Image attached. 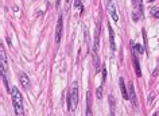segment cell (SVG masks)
Returning <instances> with one entry per match:
<instances>
[{
    "label": "cell",
    "instance_id": "44dd1931",
    "mask_svg": "<svg viewBox=\"0 0 159 116\" xmlns=\"http://www.w3.org/2000/svg\"><path fill=\"white\" fill-rule=\"evenodd\" d=\"M108 1H111V0H108Z\"/></svg>",
    "mask_w": 159,
    "mask_h": 116
},
{
    "label": "cell",
    "instance_id": "5bb4252c",
    "mask_svg": "<svg viewBox=\"0 0 159 116\" xmlns=\"http://www.w3.org/2000/svg\"><path fill=\"white\" fill-rule=\"evenodd\" d=\"M86 116H92V111H90V105H86Z\"/></svg>",
    "mask_w": 159,
    "mask_h": 116
},
{
    "label": "cell",
    "instance_id": "7a4b0ae2",
    "mask_svg": "<svg viewBox=\"0 0 159 116\" xmlns=\"http://www.w3.org/2000/svg\"><path fill=\"white\" fill-rule=\"evenodd\" d=\"M77 103H78V82L74 81L73 85H71L70 92H69V96H68V107H69V109H70V111H76Z\"/></svg>",
    "mask_w": 159,
    "mask_h": 116
},
{
    "label": "cell",
    "instance_id": "e0dca14e",
    "mask_svg": "<svg viewBox=\"0 0 159 116\" xmlns=\"http://www.w3.org/2000/svg\"><path fill=\"white\" fill-rule=\"evenodd\" d=\"M59 5H61V0H55V8L57 10L59 8Z\"/></svg>",
    "mask_w": 159,
    "mask_h": 116
},
{
    "label": "cell",
    "instance_id": "30bf717a",
    "mask_svg": "<svg viewBox=\"0 0 159 116\" xmlns=\"http://www.w3.org/2000/svg\"><path fill=\"white\" fill-rule=\"evenodd\" d=\"M134 68H135V72H136V76L138 77H141V70H140V66H139V59L134 58Z\"/></svg>",
    "mask_w": 159,
    "mask_h": 116
},
{
    "label": "cell",
    "instance_id": "d6986e66",
    "mask_svg": "<svg viewBox=\"0 0 159 116\" xmlns=\"http://www.w3.org/2000/svg\"><path fill=\"white\" fill-rule=\"evenodd\" d=\"M154 116H159V112H155V114H154Z\"/></svg>",
    "mask_w": 159,
    "mask_h": 116
},
{
    "label": "cell",
    "instance_id": "7c38bea8",
    "mask_svg": "<svg viewBox=\"0 0 159 116\" xmlns=\"http://www.w3.org/2000/svg\"><path fill=\"white\" fill-rule=\"evenodd\" d=\"M135 47H136V50H138V53H139V54L144 53V49H143V46H141V45H135Z\"/></svg>",
    "mask_w": 159,
    "mask_h": 116
},
{
    "label": "cell",
    "instance_id": "52a82bcc",
    "mask_svg": "<svg viewBox=\"0 0 159 116\" xmlns=\"http://www.w3.org/2000/svg\"><path fill=\"white\" fill-rule=\"evenodd\" d=\"M19 77H20V82H22L23 88H24L26 91H28V89H30V80H28V76L26 73H20Z\"/></svg>",
    "mask_w": 159,
    "mask_h": 116
},
{
    "label": "cell",
    "instance_id": "6da1fadb",
    "mask_svg": "<svg viewBox=\"0 0 159 116\" xmlns=\"http://www.w3.org/2000/svg\"><path fill=\"white\" fill-rule=\"evenodd\" d=\"M11 97H12V104L15 108L16 116H24V111H23V101H22V95L18 91V88L11 89Z\"/></svg>",
    "mask_w": 159,
    "mask_h": 116
},
{
    "label": "cell",
    "instance_id": "ffe728a7",
    "mask_svg": "<svg viewBox=\"0 0 159 116\" xmlns=\"http://www.w3.org/2000/svg\"><path fill=\"white\" fill-rule=\"evenodd\" d=\"M148 1H150V3H151V1H155V0H148Z\"/></svg>",
    "mask_w": 159,
    "mask_h": 116
},
{
    "label": "cell",
    "instance_id": "9a60e30c",
    "mask_svg": "<svg viewBox=\"0 0 159 116\" xmlns=\"http://www.w3.org/2000/svg\"><path fill=\"white\" fill-rule=\"evenodd\" d=\"M74 7H76V8H81V0H76V1H74Z\"/></svg>",
    "mask_w": 159,
    "mask_h": 116
},
{
    "label": "cell",
    "instance_id": "ba28073f",
    "mask_svg": "<svg viewBox=\"0 0 159 116\" xmlns=\"http://www.w3.org/2000/svg\"><path fill=\"white\" fill-rule=\"evenodd\" d=\"M108 12H109L111 18L113 19L115 22H117V20H119V16H117V12H116V8H115V5L111 4V3L108 4Z\"/></svg>",
    "mask_w": 159,
    "mask_h": 116
},
{
    "label": "cell",
    "instance_id": "8992f818",
    "mask_svg": "<svg viewBox=\"0 0 159 116\" xmlns=\"http://www.w3.org/2000/svg\"><path fill=\"white\" fill-rule=\"evenodd\" d=\"M119 85H120V91H121V96H123V98L128 100L129 95H128V89L125 88V84H124V78H119Z\"/></svg>",
    "mask_w": 159,
    "mask_h": 116
},
{
    "label": "cell",
    "instance_id": "277c9868",
    "mask_svg": "<svg viewBox=\"0 0 159 116\" xmlns=\"http://www.w3.org/2000/svg\"><path fill=\"white\" fill-rule=\"evenodd\" d=\"M62 16L58 18V22H57V28H55V42L59 43L61 42V38H62Z\"/></svg>",
    "mask_w": 159,
    "mask_h": 116
},
{
    "label": "cell",
    "instance_id": "4fadbf2b",
    "mask_svg": "<svg viewBox=\"0 0 159 116\" xmlns=\"http://www.w3.org/2000/svg\"><path fill=\"white\" fill-rule=\"evenodd\" d=\"M151 12H152V15H154V18H159V10H155V8H152Z\"/></svg>",
    "mask_w": 159,
    "mask_h": 116
},
{
    "label": "cell",
    "instance_id": "ac0fdd59",
    "mask_svg": "<svg viewBox=\"0 0 159 116\" xmlns=\"http://www.w3.org/2000/svg\"><path fill=\"white\" fill-rule=\"evenodd\" d=\"M158 74H159V69H157V70H154V73H152V76H158Z\"/></svg>",
    "mask_w": 159,
    "mask_h": 116
},
{
    "label": "cell",
    "instance_id": "2e32d148",
    "mask_svg": "<svg viewBox=\"0 0 159 116\" xmlns=\"http://www.w3.org/2000/svg\"><path fill=\"white\" fill-rule=\"evenodd\" d=\"M105 76H106V70H105V68H103V81L105 80Z\"/></svg>",
    "mask_w": 159,
    "mask_h": 116
},
{
    "label": "cell",
    "instance_id": "9c48e42d",
    "mask_svg": "<svg viewBox=\"0 0 159 116\" xmlns=\"http://www.w3.org/2000/svg\"><path fill=\"white\" fill-rule=\"evenodd\" d=\"M108 31H109V40H111V49L116 50V43H115V33L112 30L111 26H108Z\"/></svg>",
    "mask_w": 159,
    "mask_h": 116
},
{
    "label": "cell",
    "instance_id": "5b68a950",
    "mask_svg": "<svg viewBox=\"0 0 159 116\" xmlns=\"http://www.w3.org/2000/svg\"><path fill=\"white\" fill-rule=\"evenodd\" d=\"M128 95H129V100L132 101V104L134 105H136V92H135V88H134V84L132 82H129V85H128Z\"/></svg>",
    "mask_w": 159,
    "mask_h": 116
},
{
    "label": "cell",
    "instance_id": "8fae6325",
    "mask_svg": "<svg viewBox=\"0 0 159 116\" xmlns=\"http://www.w3.org/2000/svg\"><path fill=\"white\" fill-rule=\"evenodd\" d=\"M96 97L99 98V100L103 97V88H101V86H99V88L96 89Z\"/></svg>",
    "mask_w": 159,
    "mask_h": 116
},
{
    "label": "cell",
    "instance_id": "3957f363",
    "mask_svg": "<svg viewBox=\"0 0 159 116\" xmlns=\"http://www.w3.org/2000/svg\"><path fill=\"white\" fill-rule=\"evenodd\" d=\"M0 63H1V70L5 72L8 69L7 65V56H5V50H4V46H0Z\"/></svg>",
    "mask_w": 159,
    "mask_h": 116
}]
</instances>
